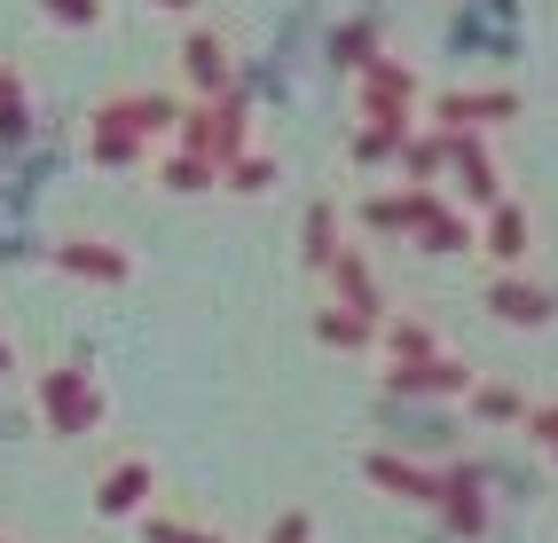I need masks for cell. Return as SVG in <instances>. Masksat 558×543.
<instances>
[{"instance_id":"6da1fadb","label":"cell","mask_w":558,"mask_h":543,"mask_svg":"<svg viewBox=\"0 0 558 543\" xmlns=\"http://www.w3.org/2000/svg\"><path fill=\"white\" fill-rule=\"evenodd\" d=\"M56 16H95V0H48Z\"/></svg>"}]
</instances>
